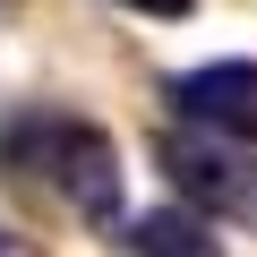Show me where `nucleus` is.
Masks as SVG:
<instances>
[{"mask_svg":"<svg viewBox=\"0 0 257 257\" xmlns=\"http://www.w3.org/2000/svg\"><path fill=\"white\" fill-rule=\"evenodd\" d=\"M0 172L52 189V197H60L69 214H86L94 231H111L120 206H128L111 128H94V120H77V111H18V120H0Z\"/></svg>","mask_w":257,"mask_h":257,"instance_id":"obj_1","label":"nucleus"},{"mask_svg":"<svg viewBox=\"0 0 257 257\" xmlns=\"http://www.w3.org/2000/svg\"><path fill=\"white\" fill-rule=\"evenodd\" d=\"M0 257H26V240H18V231H0Z\"/></svg>","mask_w":257,"mask_h":257,"instance_id":"obj_6","label":"nucleus"},{"mask_svg":"<svg viewBox=\"0 0 257 257\" xmlns=\"http://www.w3.org/2000/svg\"><path fill=\"white\" fill-rule=\"evenodd\" d=\"M163 103H172L180 128H206V138L257 146V60H206V69H180V77H163Z\"/></svg>","mask_w":257,"mask_h":257,"instance_id":"obj_3","label":"nucleus"},{"mask_svg":"<svg viewBox=\"0 0 257 257\" xmlns=\"http://www.w3.org/2000/svg\"><path fill=\"white\" fill-rule=\"evenodd\" d=\"M163 172H172V197L189 214H223V223H257V155L231 146V138H206V128H163Z\"/></svg>","mask_w":257,"mask_h":257,"instance_id":"obj_2","label":"nucleus"},{"mask_svg":"<svg viewBox=\"0 0 257 257\" xmlns=\"http://www.w3.org/2000/svg\"><path fill=\"white\" fill-rule=\"evenodd\" d=\"M128 257H223V240H214L206 214H189V206H155V214L128 223Z\"/></svg>","mask_w":257,"mask_h":257,"instance_id":"obj_4","label":"nucleus"},{"mask_svg":"<svg viewBox=\"0 0 257 257\" xmlns=\"http://www.w3.org/2000/svg\"><path fill=\"white\" fill-rule=\"evenodd\" d=\"M120 9H138V18H189L197 0H120Z\"/></svg>","mask_w":257,"mask_h":257,"instance_id":"obj_5","label":"nucleus"}]
</instances>
